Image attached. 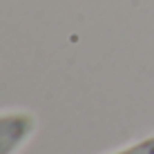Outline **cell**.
Returning a JSON list of instances; mask_svg holds the SVG:
<instances>
[{"label": "cell", "mask_w": 154, "mask_h": 154, "mask_svg": "<svg viewBox=\"0 0 154 154\" xmlns=\"http://www.w3.org/2000/svg\"><path fill=\"white\" fill-rule=\"evenodd\" d=\"M36 127L34 116L27 112L0 114V154H16Z\"/></svg>", "instance_id": "cell-1"}, {"label": "cell", "mask_w": 154, "mask_h": 154, "mask_svg": "<svg viewBox=\"0 0 154 154\" xmlns=\"http://www.w3.org/2000/svg\"><path fill=\"white\" fill-rule=\"evenodd\" d=\"M114 154H154V134L134 143V145H130V147H125L121 152H114Z\"/></svg>", "instance_id": "cell-2"}]
</instances>
